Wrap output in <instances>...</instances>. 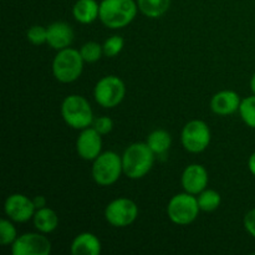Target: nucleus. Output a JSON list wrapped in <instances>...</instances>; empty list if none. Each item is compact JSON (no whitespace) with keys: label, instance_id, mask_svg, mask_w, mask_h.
Segmentation results:
<instances>
[{"label":"nucleus","instance_id":"nucleus-16","mask_svg":"<svg viewBox=\"0 0 255 255\" xmlns=\"http://www.w3.org/2000/svg\"><path fill=\"white\" fill-rule=\"evenodd\" d=\"M71 253L74 255H99L101 253V242L95 234L85 232L74 239Z\"/></svg>","mask_w":255,"mask_h":255},{"label":"nucleus","instance_id":"nucleus-12","mask_svg":"<svg viewBox=\"0 0 255 255\" xmlns=\"http://www.w3.org/2000/svg\"><path fill=\"white\" fill-rule=\"evenodd\" d=\"M101 136L94 127L81 129L76 141L77 154L85 161H95L102 151Z\"/></svg>","mask_w":255,"mask_h":255},{"label":"nucleus","instance_id":"nucleus-25","mask_svg":"<svg viewBox=\"0 0 255 255\" xmlns=\"http://www.w3.org/2000/svg\"><path fill=\"white\" fill-rule=\"evenodd\" d=\"M125 46V41L121 36L119 35H114V36L109 37L106 41L104 42L102 47H104V55L107 57H115L122 51Z\"/></svg>","mask_w":255,"mask_h":255},{"label":"nucleus","instance_id":"nucleus-11","mask_svg":"<svg viewBox=\"0 0 255 255\" xmlns=\"http://www.w3.org/2000/svg\"><path fill=\"white\" fill-rule=\"evenodd\" d=\"M4 211L12 222L24 223V222L34 218L36 208H35L32 199H30L29 197L24 196V194L15 193L6 198L4 204Z\"/></svg>","mask_w":255,"mask_h":255},{"label":"nucleus","instance_id":"nucleus-15","mask_svg":"<svg viewBox=\"0 0 255 255\" xmlns=\"http://www.w3.org/2000/svg\"><path fill=\"white\" fill-rule=\"evenodd\" d=\"M74 41V30L67 22L56 21L47 26V44L52 49L64 50Z\"/></svg>","mask_w":255,"mask_h":255},{"label":"nucleus","instance_id":"nucleus-24","mask_svg":"<svg viewBox=\"0 0 255 255\" xmlns=\"http://www.w3.org/2000/svg\"><path fill=\"white\" fill-rule=\"evenodd\" d=\"M17 238L16 229L14 224L7 219H1L0 221V239H1L2 246H11Z\"/></svg>","mask_w":255,"mask_h":255},{"label":"nucleus","instance_id":"nucleus-20","mask_svg":"<svg viewBox=\"0 0 255 255\" xmlns=\"http://www.w3.org/2000/svg\"><path fill=\"white\" fill-rule=\"evenodd\" d=\"M146 143L154 154H164L172 144V137L164 129H156L147 137Z\"/></svg>","mask_w":255,"mask_h":255},{"label":"nucleus","instance_id":"nucleus-31","mask_svg":"<svg viewBox=\"0 0 255 255\" xmlns=\"http://www.w3.org/2000/svg\"><path fill=\"white\" fill-rule=\"evenodd\" d=\"M251 89H252V92L255 95V74L252 76V80H251Z\"/></svg>","mask_w":255,"mask_h":255},{"label":"nucleus","instance_id":"nucleus-30","mask_svg":"<svg viewBox=\"0 0 255 255\" xmlns=\"http://www.w3.org/2000/svg\"><path fill=\"white\" fill-rule=\"evenodd\" d=\"M248 167H249V171H251V173L255 177V152L252 154L251 157H249Z\"/></svg>","mask_w":255,"mask_h":255},{"label":"nucleus","instance_id":"nucleus-8","mask_svg":"<svg viewBox=\"0 0 255 255\" xmlns=\"http://www.w3.org/2000/svg\"><path fill=\"white\" fill-rule=\"evenodd\" d=\"M182 144L191 153H201L211 143V129L202 120L189 121L182 129Z\"/></svg>","mask_w":255,"mask_h":255},{"label":"nucleus","instance_id":"nucleus-22","mask_svg":"<svg viewBox=\"0 0 255 255\" xmlns=\"http://www.w3.org/2000/svg\"><path fill=\"white\" fill-rule=\"evenodd\" d=\"M239 114L247 126L255 128V95L242 100L241 106H239Z\"/></svg>","mask_w":255,"mask_h":255},{"label":"nucleus","instance_id":"nucleus-19","mask_svg":"<svg viewBox=\"0 0 255 255\" xmlns=\"http://www.w3.org/2000/svg\"><path fill=\"white\" fill-rule=\"evenodd\" d=\"M138 10L146 16L157 19L167 12L171 0H137Z\"/></svg>","mask_w":255,"mask_h":255},{"label":"nucleus","instance_id":"nucleus-17","mask_svg":"<svg viewBox=\"0 0 255 255\" xmlns=\"http://www.w3.org/2000/svg\"><path fill=\"white\" fill-rule=\"evenodd\" d=\"M72 14L76 21L91 24L100 16V4L96 0H77L72 7Z\"/></svg>","mask_w":255,"mask_h":255},{"label":"nucleus","instance_id":"nucleus-9","mask_svg":"<svg viewBox=\"0 0 255 255\" xmlns=\"http://www.w3.org/2000/svg\"><path fill=\"white\" fill-rule=\"evenodd\" d=\"M138 217V207L132 199L117 198L107 204L105 218L116 228H125L133 223Z\"/></svg>","mask_w":255,"mask_h":255},{"label":"nucleus","instance_id":"nucleus-18","mask_svg":"<svg viewBox=\"0 0 255 255\" xmlns=\"http://www.w3.org/2000/svg\"><path fill=\"white\" fill-rule=\"evenodd\" d=\"M34 226L40 233H52L59 227V217L51 208L36 209L34 214Z\"/></svg>","mask_w":255,"mask_h":255},{"label":"nucleus","instance_id":"nucleus-6","mask_svg":"<svg viewBox=\"0 0 255 255\" xmlns=\"http://www.w3.org/2000/svg\"><path fill=\"white\" fill-rule=\"evenodd\" d=\"M199 211L201 208L198 206L197 197L188 192L173 196L167 206L168 218L178 226H188L193 223L198 217Z\"/></svg>","mask_w":255,"mask_h":255},{"label":"nucleus","instance_id":"nucleus-2","mask_svg":"<svg viewBox=\"0 0 255 255\" xmlns=\"http://www.w3.org/2000/svg\"><path fill=\"white\" fill-rule=\"evenodd\" d=\"M154 153L146 142H137L126 148L122 154L124 173L131 179H139L151 171Z\"/></svg>","mask_w":255,"mask_h":255},{"label":"nucleus","instance_id":"nucleus-28","mask_svg":"<svg viewBox=\"0 0 255 255\" xmlns=\"http://www.w3.org/2000/svg\"><path fill=\"white\" fill-rule=\"evenodd\" d=\"M244 227H246L247 232L255 238V208L249 211L244 217Z\"/></svg>","mask_w":255,"mask_h":255},{"label":"nucleus","instance_id":"nucleus-21","mask_svg":"<svg viewBox=\"0 0 255 255\" xmlns=\"http://www.w3.org/2000/svg\"><path fill=\"white\" fill-rule=\"evenodd\" d=\"M198 201V206L201 211L203 212H213L219 208L221 206V194L214 189H204L203 192L198 194L197 197Z\"/></svg>","mask_w":255,"mask_h":255},{"label":"nucleus","instance_id":"nucleus-1","mask_svg":"<svg viewBox=\"0 0 255 255\" xmlns=\"http://www.w3.org/2000/svg\"><path fill=\"white\" fill-rule=\"evenodd\" d=\"M137 11L138 5L134 0H102L99 19L110 29H121L133 21Z\"/></svg>","mask_w":255,"mask_h":255},{"label":"nucleus","instance_id":"nucleus-23","mask_svg":"<svg viewBox=\"0 0 255 255\" xmlns=\"http://www.w3.org/2000/svg\"><path fill=\"white\" fill-rule=\"evenodd\" d=\"M80 52H81V56L85 62H96L104 55V47L99 42L90 41L82 45Z\"/></svg>","mask_w":255,"mask_h":255},{"label":"nucleus","instance_id":"nucleus-5","mask_svg":"<svg viewBox=\"0 0 255 255\" xmlns=\"http://www.w3.org/2000/svg\"><path fill=\"white\" fill-rule=\"evenodd\" d=\"M124 172L122 157L116 152L107 151L100 154L92 164V177L99 186L107 187L116 183Z\"/></svg>","mask_w":255,"mask_h":255},{"label":"nucleus","instance_id":"nucleus-13","mask_svg":"<svg viewBox=\"0 0 255 255\" xmlns=\"http://www.w3.org/2000/svg\"><path fill=\"white\" fill-rule=\"evenodd\" d=\"M208 172L202 164H191L182 173V186L188 193L198 196L208 186Z\"/></svg>","mask_w":255,"mask_h":255},{"label":"nucleus","instance_id":"nucleus-7","mask_svg":"<svg viewBox=\"0 0 255 255\" xmlns=\"http://www.w3.org/2000/svg\"><path fill=\"white\" fill-rule=\"evenodd\" d=\"M126 86L120 77L110 75L105 76L96 84L94 96L97 104L105 109H114L119 106L125 99Z\"/></svg>","mask_w":255,"mask_h":255},{"label":"nucleus","instance_id":"nucleus-27","mask_svg":"<svg viewBox=\"0 0 255 255\" xmlns=\"http://www.w3.org/2000/svg\"><path fill=\"white\" fill-rule=\"evenodd\" d=\"M94 128L99 132L100 134H107L114 128V121L110 117H99L94 121Z\"/></svg>","mask_w":255,"mask_h":255},{"label":"nucleus","instance_id":"nucleus-3","mask_svg":"<svg viewBox=\"0 0 255 255\" xmlns=\"http://www.w3.org/2000/svg\"><path fill=\"white\" fill-rule=\"evenodd\" d=\"M61 116L67 126L85 129L94 124V112L89 101L80 95H70L62 101Z\"/></svg>","mask_w":255,"mask_h":255},{"label":"nucleus","instance_id":"nucleus-4","mask_svg":"<svg viewBox=\"0 0 255 255\" xmlns=\"http://www.w3.org/2000/svg\"><path fill=\"white\" fill-rule=\"evenodd\" d=\"M84 62L81 52L71 47H66L60 50L55 56L52 62V74L57 81L62 84H70L76 81L81 76Z\"/></svg>","mask_w":255,"mask_h":255},{"label":"nucleus","instance_id":"nucleus-10","mask_svg":"<svg viewBox=\"0 0 255 255\" xmlns=\"http://www.w3.org/2000/svg\"><path fill=\"white\" fill-rule=\"evenodd\" d=\"M51 252V242L40 233H26L17 237L11 244L14 255H47Z\"/></svg>","mask_w":255,"mask_h":255},{"label":"nucleus","instance_id":"nucleus-14","mask_svg":"<svg viewBox=\"0 0 255 255\" xmlns=\"http://www.w3.org/2000/svg\"><path fill=\"white\" fill-rule=\"evenodd\" d=\"M241 97L236 91L232 90H224L219 91L212 97L211 100V109L212 111L219 116H229L234 112L239 111L241 106Z\"/></svg>","mask_w":255,"mask_h":255},{"label":"nucleus","instance_id":"nucleus-29","mask_svg":"<svg viewBox=\"0 0 255 255\" xmlns=\"http://www.w3.org/2000/svg\"><path fill=\"white\" fill-rule=\"evenodd\" d=\"M32 202L35 204V208L40 209V208H44L46 207V198L44 196H36L32 198Z\"/></svg>","mask_w":255,"mask_h":255},{"label":"nucleus","instance_id":"nucleus-26","mask_svg":"<svg viewBox=\"0 0 255 255\" xmlns=\"http://www.w3.org/2000/svg\"><path fill=\"white\" fill-rule=\"evenodd\" d=\"M26 37L32 45H36V46L45 44L47 42V27L39 26V25L31 26L27 30Z\"/></svg>","mask_w":255,"mask_h":255}]
</instances>
